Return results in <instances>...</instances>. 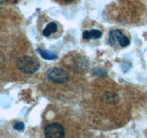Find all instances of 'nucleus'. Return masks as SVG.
<instances>
[{
  "label": "nucleus",
  "instance_id": "obj_1",
  "mask_svg": "<svg viewBox=\"0 0 147 138\" xmlns=\"http://www.w3.org/2000/svg\"><path fill=\"white\" fill-rule=\"evenodd\" d=\"M17 68L24 73H34L40 68L38 60L29 56H24L19 58L17 61Z\"/></svg>",
  "mask_w": 147,
  "mask_h": 138
},
{
  "label": "nucleus",
  "instance_id": "obj_2",
  "mask_svg": "<svg viewBox=\"0 0 147 138\" xmlns=\"http://www.w3.org/2000/svg\"><path fill=\"white\" fill-rule=\"evenodd\" d=\"M47 76L50 80L57 83H65L69 80V73L60 68H51L47 71Z\"/></svg>",
  "mask_w": 147,
  "mask_h": 138
},
{
  "label": "nucleus",
  "instance_id": "obj_3",
  "mask_svg": "<svg viewBox=\"0 0 147 138\" xmlns=\"http://www.w3.org/2000/svg\"><path fill=\"white\" fill-rule=\"evenodd\" d=\"M45 136L47 138H61L64 137L63 126L58 123H52L47 125L44 129Z\"/></svg>",
  "mask_w": 147,
  "mask_h": 138
},
{
  "label": "nucleus",
  "instance_id": "obj_4",
  "mask_svg": "<svg viewBox=\"0 0 147 138\" xmlns=\"http://www.w3.org/2000/svg\"><path fill=\"white\" fill-rule=\"evenodd\" d=\"M109 43L112 45L118 43L121 47H124L129 45L130 40L120 30H113L109 33Z\"/></svg>",
  "mask_w": 147,
  "mask_h": 138
},
{
  "label": "nucleus",
  "instance_id": "obj_5",
  "mask_svg": "<svg viewBox=\"0 0 147 138\" xmlns=\"http://www.w3.org/2000/svg\"><path fill=\"white\" fill-rule=\"evenodd\" d=\"M102 36V32L100 30H92L90 31H85L83 34V39L86 40H97L99 39L100 37H101Z\"/></svg>",
  "mask_w": 147,
  "mask_h": 138
},
{
  "label": "nucleus",
  "instance_id": "obj_6",
  "mask_svg": "<svg viewBox=\"0 0 147 138\" xmlns=\"http://www.w3.org/2000/svg\"><path fill=\"white\" fill-rule=\"evenodd\" d=\"M57 25L55 22H50L47 24L42 31L43 35L45 37H50L51 34H55L57 32Z\"/></svg>",
  "mask_w": 147,
  "mask_h": 138
},
{
  "label": "nucleus",
  "instance_id": "obj_7",
  "mask_svg": "<svg viewBox=\"0 0 147 138\" xmlns=\"http://www.w3.org/2000/svg\"><path fill=\"white\" fill-rule=\"evenodd\" d=\"M37 50L39 51V53L42 56V57L46 59V60H55V59L57 58V55L54 54L51 52L46 51V50H42V49H38Z\"/></svg>",
  "mask_w": 147,
  "mask_h": 138
},
{
  "label": "nucleus",
  "instance_id": "obj_8",
  "mask_svg": "<svg viewBox=\"0 0 147 138\" xmlns=\"http://www.w3.org/2000/svg\"><path fill=\"white\" fill-rule=\"evenodd\" d=\"M14 128L16 129V130L18 131H22L24 129V124L23 122H16L14 124Z\"/></svg>",
  "mask_w": 147,
  "mask_h": 138
},
{
  "label": "nucleus",
  "instance_id": "obj_9",
  "mask_svg": "<svg viewBox=\"0 0 147 138\" xmlns=\"http://www.w3.org/2000/svg\"><path fill=\"white\" fill-rule=\"evenodd\" d=\"M56 2H58L60 4H64V5H67V4H70L74 3L75 1L77 0H54Z\"/></svg>",
  "mask_w": 147,
  "mask_h": 138
},
{
  "label": "nucleus",
  "instance_id": "obj_10",
  "mask_svg": "<svg viewBox=\"0 0 147 138\" xmlns=\"http://www.w3.org/2000/svg\"><path fill=\"white\" fill-rule=\"evenodd\" d=\"M6 1V0H1V2H3V1Z\"/></svg>",
  "mask_w": 147,
  "mask_h": 138
}]
</instances>
